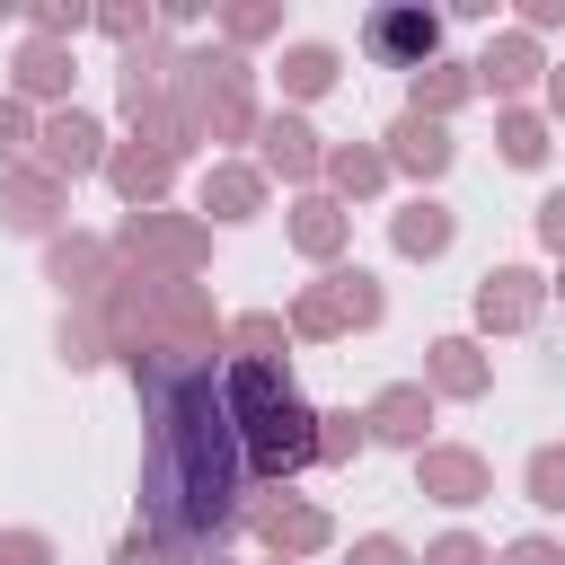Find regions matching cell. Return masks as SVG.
<instances>
[{
    "label": "cell",
    "mask_w": 565,
    "mask_h": 565,
    "mask_svg": "<svg viewBox=\"0 0 565 565\" xmlns=\"http://www.w3.org/2000/svg\"><path fill=\"white\" fill-rule=\"evenodd\" d=\"M141 415H150V450H141V530L185 547H230L256 477L238 450V424L221 406V353H124Z\"/></svg>",
    "instance_id": "obj_1"
},
{
    "label": "cell",
    "mask_w": 565,
    "mask_h": 565,
    "mask_svg": "<svg viewBox=\"0 0 565 565\" xmlns=\"http://www.w3.org/2000/svg\"><path fill=\"white\" fill-rule=\"evenodd\" d=\"M221 406H230V424H238V450H247V477H256V486H282L291 468H309L318 415L300 406V388H291L282 362H230V371H221Z\"/></svg>",
    "instance_id": "obj_2"
},
{
    "label": "cell",
    "mask_w": 565,
    "mask_h": 565,
    "mask_svg": "<svg viewBox=\"0 0 565 565\" xmlns=\"http://www.w3.org/2000/svg\"><path fill=\"white\" fill-rule=\"evenodd\" d=\"M177 106L194 124V141H247L256 132V71L221 44V53H177Z\"/></svg>",
    "instance_id": "obj_3"
},
{
    "label": "cell",
    "mask_w": 565,
    "mask_h": 565,
    "mask_svg": "<svg viewBox=\"0 0 565 565\" xmlns=\"http://www.w3.org/2000/svg\"><path fill=\"white\" fill-rule=\"evenodd\" d=\"M106 247H115V265H132V274H177V282H194V265L212 256V230L185 221V212H132Z\"/></svg>",
    "instance_id": "obj_4"
},
{
    "label": "cell",
    "mask_w": 565,
    "mask_h": 565,
    "mask_svg": "<svg viewBox=\"0 0 565 565\" xmlns=\"http://www.w3.org/2000/svg\"><path fill=\"white\" fill-rule=\"evenodd\" d=\"M238 530H256V547H265L274 565H309L318 547H335V512L309 503V494H247Z\"/></svg>",
    "instance_id": "obj_5"
},
{
    "label": "cell",
    "mask_w": 565,
    "mask_h": 565,
    "mask_svg": "<svg viewBox=\"0 0 565 565\" xmlns=\"http://www.w3.org/2000/svg\"><path fill=\"white\" fill-rule=\"evenodd\" d=\"M35 168H44L53 185L97 177V168H106V124H97L88 106H53V115L35 124Z\"/></svg>",
    "instance_id": "obj_6"
},
{
    "label": "cell",
    "mask_w": 565,
    "mask_h": 565,
    "mask_svg": "<svg viewBox=\"0 0 565 565\" xmlns=\"http://www.w3.org/2000/svg\"><path fill=\"white\" fill-rule=\"evenodd\" d=\"M115 247L106 238H88V230H71V238H44V282L71 300V309H97L106 291H115Z\"/></svg>",
    "instance_id": "obj_7"
},
{
    "label": "cell",
    "mask_w": 565,
    "mask_h": 565,
    "mask_svg": "<svg viewBox=\"0 0 565 565\" xmlns=\"http://www.w3.org/2000/svg\"><path fill=\"white\" fill-rule=\"evenodd\" d=\"M362 53L388 62V71H424V62H441V18L424 0L415 9H371L362 18Z\"/></svg>",
    "instance_id": "obj_8"
},
{
    "label": "cell",
    "mask_w": 565,
    "mask_h": 565,
    "mask_svg": "<svg viewBox=\"0 0 565 565\" xmlns=\"http://www.w3.org/2000/svg\"><path fill=\"white\" fill-rule=\"evenodd\" d=\"M415 494L468 512V503L494 494V468H486V450H468V441H424V450H415Z\"/></svg>",
    "instance_id": "obj_9"
},
{
    "label": "cell",
    "mask_w": 565,
    "mask_h": 565,
    "mask_svg": "<svg viewBox=\"0 0 565 565\" xmlns=\"http://www.w3.org/2000/svg\"><path fill=\"white\" fill-rule=\"evenodd\" d=\"M468 309H477V327H486V335H521V327H539V309H547V282H539L530 265H486Z\"/></svg>",
    "instance_id": "obj_10"
},
{
    "label": "cell",
    "mask_w": 565,
    "mask_h": 565,
    "mask_svg": "<svg viewBox=\"0 0 565 565\" xmlns=\"http://www.w3.org/2000/svg\"><path fill=\"white\" fill-rule=\"evenodd\" d=\"M256 168H265V185L282 177V185H309L318 168H327V141L309 132V115H256Z\"/></svg>",
    "instance_id": "obj_11"
},
{
    "label": "cell",
    "mask_w": 565,
    "mask_h": 565,
    "mask_svg": "<svg viewBox=\"0 0 565 565\" xmlns=\"http://www.w3.org/2000/svg\"><path fill=\"white\" fill-rule=\"evenodd\" d=\"M62 203H71V185H53L35 159L0 168V230H18V238H53V230H62Z\"/></svg>",
    "instance_id": "obj_12"
},
{
    "label": "cell",
    "mask_w": 565,
    "mask_h": 565,
    "mask_svg": "<svg viewBox=\"0 0 565 565\" xmlns=\"http://www.w3.org/2000/svg\"><path fill=\"white\" fill-rule=\"evenodd\" d=\"M380 159H388V177H415V185H433V177H450V159H459V141H450V124H424V115H397V124L380 132Z\"/></svg>",
    "instance_id": "obj_13"
},
{
    "label": "cell",
    "mask_w": 565,
    "mask_h": 565,
    "mask_svg": "<svg viewBox=\"0 0 565 565\" xmlns=\"http://www.w3.org/2000/svg\"><path fill=\"white\" fill-rule=\"evenodd\" d=\"M424 388L468 406V397H486V388H494V353H486L477 335H433V344H424Z\"/></svg>",
    "instance_id": "obj_14"
},
{
    "label": "cell",
    "mask_w": 565,
    "mask_h": 565,
    "mask_svg": "<svg viewBox=\"0 0 565 565\" xmlns=\"http://www.w3.org/2000/svg\"><path fill=\"white\" fill-rule=\"evenodd\" d=\"M424 424H433V388H424V380H388V388L362 406V433L388 441V450H424Z\"/></svg>",
    "instance_id": "obj_15"
},
{
    "label": "cell",
    "mask_w": 565,
    "mask_h": 565,
    "mask_svg": "<svg viewBox=\"0 0 565 565\" xmlns=\"http://www.w3.org/2000/svg\"><path fill=\"white\" fill-rule=\"evenodd\" d=\"M106 185L124 194V212H159V194L177 185V159L150 150V141H115L106 150Z\"/></svg>",
    "instance_id": "obj_16"
},
{
    "label": "cell",
    "mask_w": 565,
    "mask_h": 565,
    "mask_svg": "<svg viewBox=\"0 0 565 565\" xmlns=\"http://www.w3.org/2000/svg\"><path fill=\"white\" fill-rule=\"evenodd\" d=\"M450 238H459V212H450L441 194H406V203L388 212V247H397V256H415V265L450 256Z\"/></svg>",
    "instance_id": "obj_17"
},
{
    "label": "cell",
    "mask_w": 565,
    "mask_h": 565,
    "mask_svg": "<svg viewBox=\"0 0 565 565\" xmlns=\"http://www.w3.org/2000/svg\"><path fill=\"white\" fill-rule=\"evenodd\" d=\"M468 71H477V88H494L503 106H521V88H539V79H547V62H539V35H521V26H512V35H494V44H486Z\"/></svg>",
    "instance_id": "obj_18"
},
{
    "label": "cell",
    "mask_w": 565,
    "mask_h": 565,
    "mask_svg": "<svg viewBox=\"0 0 565 565\" xmlns=\"http://www.w3.org/2000/svg\"><path fill=\"white\" fill-rule=\"evenodd\" d=\"M194 212H212V221H256V212H265V168H247V159H212L203 185H194Z\"/></svg>",
    "instance_id": "obj_19"
},
{
    "label": "cell",
    "mask_w": 565,
    "mask_h": 565,
    "mask_svg": "<svg viewBox=\"0 0 565 565\" xmlns=\"http://www.w3.org/2000/svg\"><path fill=\"white\" fill-rule=\"evenodd\" d=\"M291 247H300L309 265H344V247H353V212H344L335 194H300V203H291Z\"/></svg>",
    "instance_id": "obj_20"
},
{
    "label": "cell",
    "mask_w": 565,
    "mask_h": 565,
    "mask_svg": "<svg viewBox=\"0 0 565 565\" xmlns=\"http://www.w3.org/2000/svg\"><path fill=\"white\" fill-rule=\"evenodd\" d=\"M9 97L18 106H71V53L44 44V35H26L18 44V71H9Z\"/></svg>",
    "instance_id": "obj_21"
},
{
    "label": "cell",
    "mask_w": 565,
    "mask_h": 565,
    "mask_svg": "<svg viewBox=\"0 0 565 565\" xmlns=\"http://www.w3.org/2000/svg\"><path fill=\"white\" fill-rule=\"evenodd\" d=\"M318 291L335 300V327H344V335H371V327L388 318V291H380V274H371V265H327V274H318Z\"/></svg>",
    "instance_id": "obj_22"
},
{
    "label": "cell",
    "mask_w": 565,
    "mask_h": 565,
    "mask_svg": "<svg viewBox=\"0 0 565 565\" xmlns=\"http://www.w3.org/2000/svg\"><path fill=\"white\" fill-rule=\"evenodd\" d=\"M468 97H477V71H468V62H424V71H415V88H406V115L450 124Z\"/></svg>",
    "instance_id": "obj_23"
},
{
    "label": "cell",
    "mask_w": 565,
    "mask_h": 565,
    "mask_svg": "<svg viewBox=\"0 0 565 565\" xmlns=\"http://www.w3.org/2000/svg\"><path fill=\"white\" fill-rule=\"evenodd\" d=\"M318 177H327V194H335V203H344V212H353V203H371V194H380V185H388V159H380V150H371V141H335V150H327V168H318Z\"/></svg>",
    "instance_id": "obj_24"
},
{
    "label": "cell",
    "mask_w": 565,
    "mask_h": 565,
    "mask_svg": "<svg viewBox=\"0 0 565 565\" xmlns=\"http://www.w3.org/2000/svg\"><path fill=\"white\" fill-rule=\"evenodd\" d=\"M221 353L230 362H282L291 353V327L274 309H238V318H221Z\"/></svg>",
    "instance_id": "obj_25"
},
{
    "label": "cell",
    "mask_w": 565,
    "mask_h": 565,
    "mask_svg": "<svg viewBox=\"0 0 565 565\" xmlns=\"http://www.w3.org/2000/svg\"><path fill=\"white\" fill-rule=\"evenodd\" d=\"M274 71H282V97H300V106H309V97H327V88H335V71H344V62H335V44H291Z\"/></svg>",
    "instance_id": "obj_26"
},
{
    "label": "cell",
    "mask_w": 565,
    "mask_h": 565,
    "mask_svg": "<svg viewBox=\"0 0 565 565\" xmlns=\"http://www.w3.org/2000/svg\"><path fill=\"white\" fill-rule=\"evenodd\" d=\"M494 150H503L512 168H539V159H547V115H539V106H503V115H494Z\"/></svg>",
    "instance_id": "obj_27"
},
{
    "label": "cell",
    "mask_w": 565,
    "mask_h": 565,
    "mask_svg": "<svg viewBox=\"0 0 565 565\" xmlns=\"http://www.w3.org/2000/svg\"><path fill=\"white\" fill-rule=\"evenodd\" d=\"M362 450H371L362 415H353V406H327V415H318V450H309V468H353Z\"/></svg>",
    "instance_id": "obj_28"
},
{
    "label": "cell",
    "mask_w": 565,
    "mask_h": 565,
    "mask_svg": "<svg viewBox=\"0 0 565 565\" xmlns=\"http://www.w3.org/2000/svg\"><path fill=\"white\" fill-rule=\"evenodd\" d=\"M62 362H71V371L115 362V335H106V318H97V309H71V318H62Z\"/></svg>",
    "instance_id": "obj_29"
},
{
    "label": "cell",
    "mask_w": 565,
    "mask_h": 565,
    "mask_svg": "<svg viewBox=\"0 0 565 565\" xmlns=\"http://www.w3.org/2000/svg\"><path fill=\"white\" fill-rule=\"evenodd\" d=\"M521 494H530L539 512H565V441H539V450L521 459Z\"/></svg>",
    "instance_id": "obj_30"
},
{
    "label": "cell",
    "mask_w": 565,
    "mask_h": 565,
    "mask_svg": "<svg viewBox=\"0 0 565 565\" xmlns=\"http://www.w3.org/2000/svg\"><path fill=\"white\" fill-rule=\"evenodd\" d=\"M282 327H291V344H335V335H344V327H335V300H327L318 282L291 300V318H282Z\"/></svg>",
    "instance_id": "obj_31"
},
{
    "label": "cell",
    "mask_w": 565,
    "mask_h": 565,
    "mask_svg": "<svg viewBox=\"0 0 565 565\" xmlns=\"http://www.w3.org/2000/svg\"><path fill=\"white\" fill-rule=\"evenodd\" d=\"M18 159H35V115L18 97H0V168H18Z\"/></svg>",
    "instance_id": "obj_32"
},
{
    "label": "cell",
    "mask_w": 565,
    "mask_h": 565,
    "mask_svg": "<svg viewBox=\"0 0 565 565\" xmlns=\"http://www.w3.org/2000/svg\"><path fill=\"white\" fill-rule=\"evenodd\" d=\"M88 26H106V35L132 53V44H150V26H159V18H150V9H132V0H115V9H97Z\"/></svg>",
    "instance_id": "obj_33"
},
{
    "label": "cell",
    "mask_w": 565,
    "mask_h": 565,
    "mask_svg": "<svg viewBox=\"0 0 565 565\" xmlns=\"http://www.w3.org/2000/svg\"><path fill=\"white\" fill-rule=\"evenodd\" d=\"M424 565H494V547H486L477 530H441V539L424 547Z\"/></svg>",
    "instance_id": "obj_34"
},
{
    "label": "cell",
    "mask_w": 565,
    "mask_h": 565,
    "mask_svg": "<svg viewBox=\"0 0 565 565\" xmlns=\"http://www.w3.org/2000/svg\"><path fill=\"white\" fill-rule=\"evenodd\" d=\"M88 18H97V9H79V0H44V9H35V35H44V44H62V35H79Z\"/></svg>",
    "instance_id": "obj_35"
},
{
    "label": "cell",
    "mask_w": 565,
    "mask_h": 565,
    "mask_svg": "<svg viewBox=\"0 0 565 565\" xmlns=\"http://www.w3.org/2000/svg\"><path fill=\"white\" fill-rule=\"evenodd\" d=\"M221 35H230V44H265V35H282V9H230Z\"/></svg>",
    "instance_id": "obj_36"
},
{
    "label": "cell",
    "mask_w": 565,
    "mask_h": 565,
    "mask_svg": "<svg viewBox=\"0 0 565 565\" xmlns=\"http://www.w3.org/2000/svg\"><path fill=\"white\" fill-rule=\"evenodd\" d=\"M344 565H415V556H406V539H388V530H362V539L344 547Z\"/></svg>",
    "instance_id": "obj_37"
},
{
    "label": "cell",
    "mask_w": 565,
    "mask_h": 565,
    "mask_svg": "<svg viewBox=\"0 0 565 565\" xmlns=\"http://www.w3.org/2000/svg\"><path fill=\"white\" fill-rule=\"evenodd\" d=\"M106 565H177V547H168V539H150V530H124Z\"/></svg>",
    "instance_id": "obj_38"
},
{
    "label": "cell",
    "mask_w": 565,
    "mask_h": 565,
    "mask_svg": "<svg viewBox=\"0 0 565 565\" xmlns=\"http://www.w3.org/2000/svg\"><path fill=\"white\" fill-rule=\"evenodd\" d=\"M530 221H539V247L565 265V185H556V194H539V212H530Z\"/></svg>",
    "instance_id": "obj_39"
},
{
    "label": "cell",
    "mask_w": 565,
    "mask_h": 565,
    "mask_svg": "<svg viewBox=\"0 0 565 565\" xmlns=\"http://www.w3.org/2000/svg\"><path fill=\"white\" fill-rule=\"evenodd\" d=\"M0 565H53V539L44 530H0Z\"/></svg>",
    "instance_id": "obj_40"
},
{
    "label": "cell",
    "mask_w": 565,
    "mask_h": 565,
    "mask_svg": "<svg viewBox=\"0 0 565 565\" xmlns=\"http://www.w3.org/2000/svg\"><path fill=\"white\" fill-rule=\"evenodd\" d=\"M494 565H565V547H556L547 530H530V539H512V547H503Z\"/></svg>",
    "instance_id": "obj_41"
},
{
    "label": "cell",
    "mask_w": 565,
    "mask_h": 565,
    "mask_svg": "<svg viewBox=\"0 0 565 565\" xmlns=\"http://www.w3.org/2000/svg\"><path fill=\"white\" fill-rule=\"evenodd\" d=\"M547 26H565V0H530L521 9V35H547Z\"/></svg>",
    "instance_id": "obj_42"
},
{
    "label": "cell",
    "mask_w": 565,
    "mask_h": 565,
    "mask_svg": "<svg viewBox=\"0 0 565 565\" xmlns=\"http://www.w3.org/2000/svg\"><path fill=\"white\" fill-rule=\"evenodd\" d=\"M539 97H547V115L565 124V62H547V79H539Z\"/></svg>",
    "instance_id": "obj_43"
},
{
    "label": "cell",
    "mask_w": 565,
    "mask_h": 565,
    "mask_svg": "<svg viewBox=\"0 0 565 565\" xmlns=\"http://www.w3.org/2000/svg\"><path fill=\"white\" fill-rule=\"evenodd\" d=\"M177 565H238V556H230V547H185Z\"/></svg>",
    "instance_id": "obj_44"
},
{
    "label": "cell",
    "mask_w": 565,
    "mask_h": 565,
    "mask_svg": "<svg viewBox=\"0 0 565 565\" xmlns=\"http://www.w3.org/2000/svg\"><path fill=\"white\" fill-rule=\"evenodd\" d=\"M547 291H556V300H565V274H556V282H547Z\"/></svg>",
    "instance_id": "obj_45"
},
{
    "label": "cell",
    "mask_w": 565,
    "mask_h": 565,
    "mask_svg": "<svg viewBox=\"0 0 565 565\" xmlns=\"http://www.w3.org/2000/svg\"><path fill=\"white\" fill-rule=\"evenodd\" d=\"M265 565H274V556H265Z\"/></svg>",
    "instance_id": "obj_46"
}]
</instances>
